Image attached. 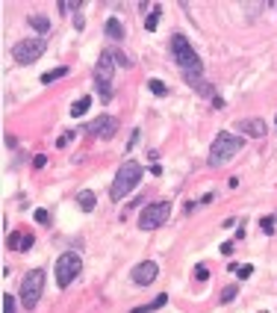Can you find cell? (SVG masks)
Wrapping results in <instances>:
<instances>
[{"instance_id": "d6986e66", "label": "cell", "mask_w": 277, "mask_h": 313, "mask_svg": "<svg viewBox=\"0 0 277 313\" xmlns=\"http://www.w3.org/2000/svg\"><path fill=\"white\" fill-rule=\"evenodd\" d=\"M68 74V68L62 65V68H53V71H44L41 74V83H53V80H59V77H65Z\"/></svg>"}, {"instance_id": "44dd1931", "label": "cell", "mask_w": 277, "mask_h": 313, "mask_svg": "<svg viewBox=\"0 0 277 313\" xmlns=\"http://www.w3.org/2000/svg\"><path fill=\"white\" fill-rule=\"evenodd\" d=\"M236 292H239L236 286H224V290H221V296H218V298H221V304H230V302L236 298Z\"/></svg>"}, {"instance_id": "ac0fdd59", "label": "cell", "mask_w": 277, "mask_h": 313, "mask_svg": "<svg viewBox=\"0 0 277 313\" xmlns=\"http://www.w3.org/2000/svg\"><path fill=\"white\" fill-rule=\"evenodd\" d=\"M6 246L15 251H21V246H24V234H18V230H12V234H6Z\"/></svg>"}, {"instance_id": "603a6c76", "label": "cell", "mask_w": 277, "mask_h": 313, "mask_svg": "<svg viewBox=\"0 0 277 313\" xmlns=\"http://www.w3.org/2000/svg\"><path fill=\"white\" fill-rule=\"evenodd\" d=\"M3 313H15V296L3 292Z\"/></svg>"}, {"instance_id": "8992f818", "label": "cell", "mask_w": 277, "mask_h": 313, "mask_svg": "<svg viewBox=\"0 0 277 313\" xmlns=\"http://www.w3.org/2000/svg\"><path fill=\"white\" fill-rule=\"evenodd\" d=\"M41 290H44V272L41 269H32L24 275V281H21V292H18V298H21V304L32 310L35 304H38V298H41Z\"/></svg>"}, {"instance_id": "484cf974", "label": "cell", "mask_w": 277, "mask_h": 313, "mask_svg": "<svg viewBox=\"0 0 277 313\" xmlns=\"http://www.w3.org/2000/svg\"><path fill=\"white\" fill-rule=\"evenodd\" d=\"M260 224H263V230H266V234H275V219H272V216H263Z\"/></svg>"}, {"instance_id": "d6a6232c", "label": "cell", "mask_w": 277, "mask_h": 313, "mask_svg": "<svg viewBox=\"0 0 277 313\" xmlns=\"http://www.w3.org/2000/svg\"><path fill=\"white\" fill-rule=\"evenodd\" d=\"M30 248H32V236L24 234V246H21V251H30Z\"/></svg>"}, {"instance_id": "52a82bcc", "label": "cell", "mask_w": 277, "mask_h": 313, "mask_svg": "<svg viewBox=\"0 0 277 313\" xmlns=\"http://www.w3.org/2000/svg\"><path fill=\"white\" fill-rule=\"evenodd\" d=\"M44 48H47V42H44L41 36H35V38H24V42L12 44V60H15L18 65H30V62H35V60L44 54Z\"/></svg>"}, {"instance_id": "ffe728a7", "label": "cell", "mask_w": 277, "mask_h": 313, "mask_svg": "<svg viewBox=\"0 0 277 313\" xmlns=\"http://www.w3.org/2000/svg\"><path fill=\"white\" fill-rule=\"evenodd\" d=\"M109 54H112L115 65H121V68H130V65H133V60H130L127 54H121V50H109Z\"/></svg>"}, {"instance_id": "f1b7e54d", "label": "cell", "mask_w": 277, "mask_h": 313, "mask_svg": "<svg viewBox=\"0 0 277 313\" xmlns=\"http://www.w3.org/2000/svg\"><path fill=\"white\" fill-rule=\"evenodd\" d=\"M195 278H198V281H207V278H210V269H207V266H195Z\"/></svg>"}, {"instance_id": "4316f807", "label": "cell", "mask_w": 277, "mask_h": 313, "mask_svg": "<svg viewBox=\"0 0 277 313\" xmlns=\"http://www.w3.org/2000/svg\"><path fill=\"white\" fill-rule=\"evenodd\" d=\"M195 89H198V92H201V94H207V98H213V86H210L207 80H201V83H198Z\"/></svg>"}, {"instance_id": "f546056e", "label": "cell", "mask_w": 277, "mask_h": 313, "mask_svg": "<svg viewBox=\"0 0 277 313\" xmlns=\"http://www.w3.org/2000/svg\"><path fill=\"white\" fill-rule=\"evenodd\" d=\"M35 222H41V224H47L50 216H47V210H35Z\"/></svg>"}, {"instance_id": "3957f363", "label": "cell", "mask_w": 277, "mask_h": 313, "mask_svg": "<svg viewBox=\"0 0 277 313\" xmlns=\"http://www.w3.org/2000/svg\"><path fill=\"white\" fill-rule=\"evenodd\" d=\"M80 272H83V257H80L77 251H65V254L56 257V272H53V275H56V286H59V290L71 286Z\"/></svg>"}, {"instance_id": "9c48e42d", "label": "cell", "mask_w": 277, "mask_h": 313, "mask_svg": "<svg viewBox=\"0 0 277 313\" xmlns=\"http://www.w3.org/2000/svg\"><path fill=\"white\" fill-rule=\"evenodd\" d=\"M156 275H159V266H156L154 260H142V263H139V266L130 272L133 284H139V286H148V284H154Z\"/></svg>"}, {"instance_id": "7a4b0ae2", "label": "cell", "mask_w": 277, "mask_h": 313, "mask_svg": "<svg viewBox=\"0 0 277 313\" xmlns=\"http://www.w3.org/2000/svg\"><path fill=\"white\" fill-rule=\"evenodd\" d=\"M139 180H142V166H139L136 160H127L121 168H118L115 180H112L109 195H112L115 201H121V198H127V192H133V189L139 186Z\"/></svg>"}, {"instance_id": "30bf717a", "label": "cell", "mask_w": 277, "mask_h": 313, "mask_svg": "<svg viewBox=\"0 0 277 313\" xmlns=\"http://www.w3.org/2000/svg\"><path fill=\"white\" fill-rule=\"evenodd\" d=\"M115 130H118V118H112V116H97L89 124V133L97 136V139H112Z\"/></svg>"}, {"instance_id": "e0dca14e", "label": "cell", "mask_w": 277, "mask_h": 313, "mask_svg": "<svg viewBox=\"0 0 277 313\" xmlns=\"http://www.w3.org/2000/svg\"><path fill=\"white\" fill-rule=\"evenodd\" d=\"M30 24L35 27V32H38V36H47V30H50V21H47L44 15H32Z\"/></svg>"}, {"instance_id": "d4e9b609", "label": "cell", "mask_w": 277, "mask_h": 313, "mask_svg": "<svg viewBox=\"0 0 277 313\" xmlns=\"http://www.w3.org/2000/svg\"><path fill=\"white\" fill-rule=\"evenodd\" d=\"M71 9H80V0H59V12H71Z\"/></svg>"}, {"instance_id": "5b68a950", "label": "cell", "mask_w": 277, "mask_h": 313, "mask_svg": "<svg viewBox=\"0 0 277 313\" xmlns=\"http://www.w3.org/2000/svg\"><path fill=\"white\" fill-rule=\"evenodd\" d=\"M171 54H174V62L180 65L183 71H201V60H198V50L189 44L183 32H174L171 38Z\"/></svg>"}, {"instance_id": "277c9868", "label": "cell", "mask_w": 277, "mask_h": 313, "mask_svg": "<svg viewBox=\"0 0 277 313\" xmlns=\"http://www.w3.org/2000/svg\"><path fill=\"white\" fill-rule=\"evenodd\" d=\"M112 74H115V60H112L109 50H103L97 65H94V89L103 100L112 98Z\"/></svg>"}, {"instance_id": "7402d4cb", "label": "cell", "mask_w": 277, "mask_h": 313, "mask_svg": "<svg viewBox=\"0 0 277 313\" xmlns=\"http://www.w3.org/2000/svg\"><path fill=\"white\" fill-rule=\"evenodd\" d=\"M148 86H151V92L159 94V98H165V94H168V89H165V83H162V80H148Z\"/></svg>"}, {"instance_id": "d590c367", "label": "cell", "mask_w": 277, "mask_h": 313, "mask_svg": "<svg viewBox=\"0 0 277 313\" xmlns=\"http://www.w3.org/2000/svg\"><path fill=\"white\" fill-rule=\"evenodd\" d=\"M275 124H277V118H275Z\"/></svg>"}, {"instance_id": "cb8c5ba5", "label": "cell", "mask_w": 277, "mask_h": 313, "mask_svg": "<svg viewBox=\"0 0 277 313\" xmlns=\"http://www.w3.org/2000/svg\"><path fill=\"white\" fill-rule=\"evenodd\" d=\"M254 275V266L251 263H245V266H236V278H242V281H248Z\"/></svg>"}, {"instance_id": "83f0119b", "label": "cell", "mask_w": 277, "mask_h": 313, "mask_svg": "<svg viewBox=\"0 0 277 313\" xmlns=\"http://www.w3.org/2000/svg\"><path fill=\"white\" fill-rule=\"evenodd\" d=\"M74 136H77V133H74V130H68V133H62L59 139H56V145H59V148H65V145H68V142H71V139H74Z\"/></svg>"}, {"instance_id": "4dcf8cb0", "label": "cell", "mask_w": 277, "mask_h": 313, "mask_svg": "<svg viewBox=\"0 0 277 313\" xmlns=\"http://www.w3.org/2000/svg\"><path fill=\"white\" fill-rule=\"evenodd\" d=\"M44 162H47V156H44V154H38L35 160H32V166H35V168H44Z\"/></svg>"}, {"instance_id": "836d02e7", "label": "cell", "mask_w": 277, "mask_h": 313, "mask_svg": "<svg viewBox=\"0 0 277 313\" xmlns=\"http://www.w3.org/2000/svg\"><path fill=\"white\" fill-rule=\"evenodd\" d=\"M74 27H77V30H83V27H86V21H83V15H77V18H74Z\"/></svg>"}, {"instance_id": "9a60e30c", "label": "cell", "mask_w": 277, "mask_h": 313, "mask_svg": "<svg viewBox=\"0 0 277 313\" xmlns=\"http://www.w3.org/2000/svg\"><path fill=\"white\" fill-rule=\"evenodd\" d=\"M89 106H92V98H89V94H83V98L71 106V116H74V118H80V116H86V112H89Z\"/></svg>"}, {"instance_id": "6da1fadb", "label": "cell", "mask_w": 277, "mask_h": 313, "mask_svg": "<svg viewBox=\"0 0 277 313\" xmlns=\"http://www.w3.org/2000/svg\"><path fill=\"white\" fill-rule=\"evenodd\" d=\"M242 145H245V139H242V136H233V133L221 130L216 139H213V148H210V166L218 168V166L230 162L233 156L242 151Z\"/></svg>"}, {"instance_id": "2e32d148", "label": "cell", "mask_w": 277, "mask_h": 313, "mask_svg": "<svg viewBox=\"0 0 277 313\" xmlns=\"http://www.w3.org/2000/svg\"><path fill=\"white\" fill-rule=\"evenodd\" d=\"M159 15H162V6L156 3L154 9H151V15L145 18V30H148V32H154V30H156V24H159Z\"/></svg>"}, {"instance_id": "7c38bea8", "label": "cell", "mask_w": 277, "mask_h": 313, "mask_svg": "<svg viewBox=\"0 0 277 313\" xmlns=\"http://www.w3.org/2000/svg\"><path fill=\"white\" fill-rule=\"evenodd\" d=\"M165 304H168V296H165V292H159V296H156V298L151 302V304H142V308H133L130 313H154V310H159V308H165Z\"/></svg>"}, {"instance_id": "4fadbf2b", "label": "cell", "mask_w": 277, "mask_h": 313, "mask_svg": "<svg viewBox=\"0 0 277 313\" xmlns=\"http://www.w3.org/2000/svg\"><path fill=\"white\" fill-rule=\"evenodd\" d=\"M106 36H109L112 42H121L124 38V27H121L118 18H109V21H106Z\"/></svg>"}, {"instance_id": "1f68e13d", "label": "cell", "mask_w": 277, "mask_h": 313, "mask_svg": "<svg viewBox=\"0 0 277 313\" xmlns=\"http://www.w3.org/2000/svg\"><path fill=\"white\" fill-rule=\"evenodd\" d=\"M233 251H236L233 248V242H221V254H233Z\"/></svg>"}, {"instance_id": "ba28073f", "label": "cell", "mask_w": 277, "mask_h": 313, "mask_svg": "<svg viewBox=\"0 0 277 313\" xmlns=\"http://www.w3.org/2000/svg\"><path fill=\"white\" fill-rule=\"evenodd\" d=\"M171 216V204L168 201H151L145 210H142V216H139V228L142 230H154L159 224H165Z\"/></svg>"}, {"instance_id": "e575fe53", "label": "cell", "mask_w": 277, "mask_h": 313, "mask_svg": "<svg viewBox=\"0 0 277 313\" xmlns=\"http://www.w3.org/2000/svg\"><path fill=\"white\" fill-rule=\"evenodd\" d=\"M136 139H139V130H133V136H130V142H127V151H130V148L136 145Z\"/></svg>"}, {"instance_id": "5bb4252c", "label": "cell", "mask_w": 277, "mask_h": 313, "mask_svg": "<svg viewBox=\"0 0 277 313\" xmlns=\"http://www.w3.org/2000/svg\"><path fill=\"white\" fill-rule=\"evenodd\" d=\"M94 201H97V198H94V192H89V189H83V192L77 195V204H80V210H86V213L94 210Z\"/></svg>"}, {"instance_id": "8fae6325", "label": "cell", "mask_w": 277, "mask_h": 313, "mask_svg": "<svg viewBox=\"0 0 277 313\" xmlns=\"http://www.w3.org/2000/svg\"><path fill=\"white\" fill-rule=\"evenodd\" d=\"M236 130H242L251 139H260V136H266L269 124H266L263 118H239V122H236Z\"/></svg>"}]
</instances>
